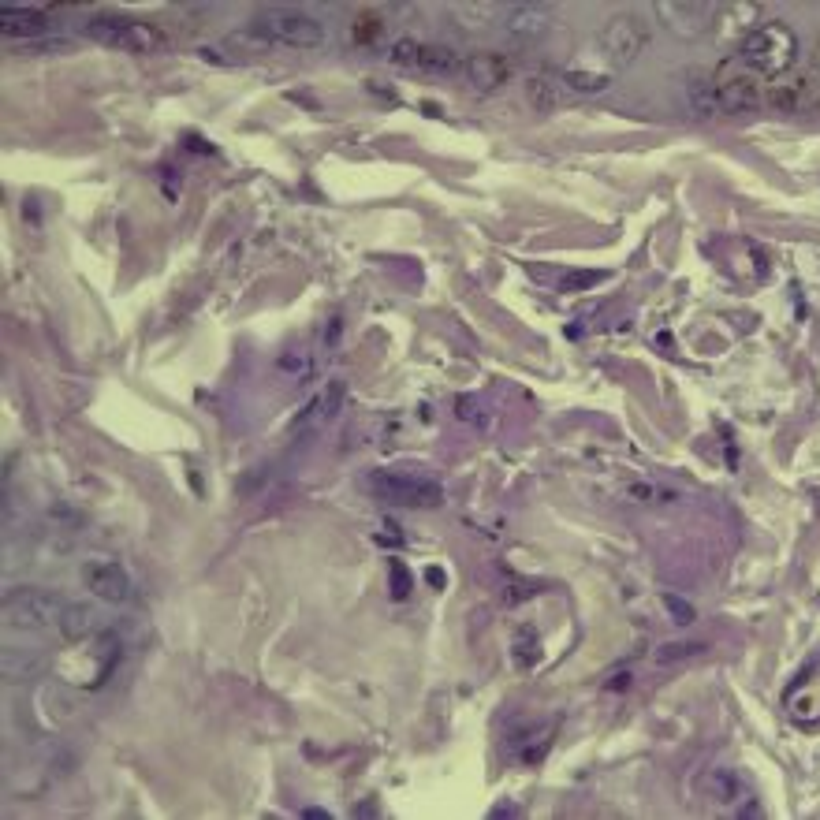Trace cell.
Returning a JSON list of instances; mask_svg holds the SVG:
<instances>
[{
    "label": "cell",
    "instance_id": "6da1fadb",
    "mask_svg": "<svg viewBox=\"0 0 820 820\" xmlns=\"http://www.w3.org/2000/svg\"><path fill=\"white\" fill-rule=\"evenodd\" d=\"M798 56V38L791 34V27L783 23H761V27L742 38V49H738V60L753 71V75H787Z\"/></svg>",
    "mask_w": 820,
    "mask_h": 820
},
{
    "label": "cell",
    "instance_id": "7a4b0ae2",
    "mask_svg": "<svg viewBox=\"0 0 820 820\" xmlns=\"http://www.w3.org/2000/svg\"><path fill=\"white\" fill-rule=\"evenodd\" d=\"M250 30L269 45H287V49H317L325 41V27L314 15L291 12V8H265L250 19Z\"/></svg>",
    "mask_w": 820,
    "mask_h": 820
},
{
    "label": "cell",
    "instance_id": "3957f363",
    "mask_svg": "<svg viewBox=\"0 0 820 820\" xmlns=\"http://www.w3.org/2000/svg\"><path fill=\"white\" fill-rule=\"evenodd\" d=\"M86 34L109 49L123 53H161L168 38L146 19H127V15H94L86 19Z\"/></svg>",
    "mask_w": 820,
    "mask_h": 820
},
{
    "label": "cell",
    "instance_id": "277c9868",
    "mask_svg": "<svg viewBox=\"0 0 820 820\" xmlns=\"http://www.w3.org/2000/svg\"><path fill=\"white\" fill-rule=\"evenodd\" d=\"M369 492L392 507H440L444 504V489L437 481L418 478V474H396V470H381L366 481Z\"/></svg>",
    "mask_w": 820,
    "mask_h": 820
},
{
    "label": "cell",
    "instance_id": "5b68a950",
    "mask_svg": "<svg viewBox=\"0 0 820 820\" xmlns=\"http://www.w3.org/2000/svg\"><path fill=\"white\" fill-rule=\"evenodd\" d=\"M712 94L720 112H746L765 101V86L761 75H753L742 60H724L712 75Z\"/></svg>",
    "mask_w": 820,
    "mask_h": 820
},
{
    "label": "cell",
    "instance_id": "8992f818",
    "mask_svg": "<svg viewBox=\"0 0 820 820\" xmlns=\"http://www.w3.org/2000/svg\"><path fill=\"white\" fill-rule=\"evenodd\" d=\"M64 608H68V604L60 601L53 589L27 586V589H15V593L4 597V619H8L12 627H23V630L53 627V623H60Z\"/></svg>",
    "mask_w": 820,
    "mask_h": 820
},
{
    "label": "cell",
    "instance_id": "52a82bcc",
    "mask_svg": "<svg viewBox=\"0 0 820 820\" xmlns=\"http://www.w3.org/2000/svg\"><path fill=\"white\" fill-rule=\"evenodd\" d=\"M765 101L776 112H809L820 109V79L813 71H787L765 86Z\"/></svg>",
    "mask_w": 820,
    "mask_h": 820
},
{
    "label": "cell",
    "instance_id": "ba28073f",
    "mask_svg": "<svg viewBox=\"0 0 820 820\" xmlns=\"http://www.w3.org/2000/svg\"><path fill=\"white\" fill-rule=\"evenodd\" d=\"M645 30L634 15H615L612 23L601 30V53L612 68H627L634 64V56L642 53Z\"/></svg>",
    "mask_w": 820,
    "mask_h": 820
},
{
    "label": "cell",
    "instance_id": "9c48e42d",
    "mask_svg": "<svg viewBox=\"0 0 820 820\" xmlns=\"http://www.w3.org/2000/svg\"><path fill=\"white\" fill-rule=\"evenodd\" d=\"M82 586L90 589L94 597H101L105 604H123L131 601V574L123 571L116 560H86L82 563Z\"/></svg>",
    "mask_w": 820,
    "mask_h": 820
},
{
    "label": "cell",
    "instance_id": "30bf717a",
    "mask_svg": "<svg viewBox=\"0 0 820 820\" xmlns=\"http://www.w3.org/2000/svg\"><path fill=\"white\" fill-rule=\"evenodd\" d=\"M463 71L466 79L474 82V90L492 94V90H500L511 79V60L504 53H474L463 60Z\"/></svg>",
    "mask_w": 820,
    "mask_h": 820
},
{
    "label": "cell",
    "instance_id": "8fae6325",
    "mask_svg": "<svg viewBox=\"0 0 820 820\" xmlns=\"http://www.w3.org/2000/svg\"><path fill=\"white\" fill-rule=\"evenodd\" d=\"M53 27L49 23V15L38 12V8H23V4H4V12H0V30L8 34V38H30V34H45V30Z\"/></svg>",
    "mask_w": 820,
    "mask_h": 820
},
{
    "label": "cell",
    "instance_id": "7c38bea8",
    "mask_svg": "<svg viewBox=\"0 0 820 820\" xmlns=\"http://www.w3.org/2000/svg\"><path fill=\"white\" fill-rule=\"evenodd\" d=\"M567 82H563V75H530V82H526V97H530V105L533 109H541V112H548V109H556V105H563L567 101Z\"/></svg>",
    "mask_w": 820,
    "mask_h": 820
},
{
    "label": "cell",
    "instance_id": "4fadbf2b",
    "mask_svg": "<svg viewBox=\"0 0 820 820\" xmlns=\"http://www.w3.org/2000/svg\"><path fill=\"white\" fill-rule=\"evenodd\" d=\"M60 630H64L68 642L79 645L101 630V615H97V608H90V604H68L64 615H60Z\"/></svg>",
    "mask_w": 820,
    "mask_h": 820
},
{
    "label": "cell",
    "instance_id": "5bb4252c",
    "mask_svg": "<svg viewBox=\"0 0 820 820\" xmlns=\"http://www.w3.org/2000/svg\"><path fill=\"white\" fill-rule=\"evenodd\" d=\"M340 399H343V381H332V384H325L321 392H317L306 407H302V414L295 418V429H302V425H321V422H328L332 418V410L340 407Z\"/></svg>",
    "mask_w": 820,
    "mask_h": 820
},
{
    "label": "cell",
    "instance_id": "9a60e30c",
    "mask_svg": "<svg viewBox=\"0 0 820 820\" xmlns=\"http://www.w3.org/2000/svg\"><path fill=\"white\" fill-rule=\"evenodd\" d=\"M548 23H552V12H548L545 4H522V8H511V12H507V30L519 34V38L545 34Z\"/></svg>",
    "mask_w": 820,
    "mask_h": 820
},
{
    "label": "cell",
    "instance_id": "2e32d148",
    "mask_svg": "<svg viewBox=\"0 0 820 820\" xmlns=\"http://www.w3.org/2000/svg\"><path fill=\"white\" fill-rule=\"evenodd\" d=\"M548 746H552V727H548V724L530 727V731H522V735H519V757H522V765H537V761H545Z\"/></svg>",
    "mask_w": 820,
    "mask_h": 820
},
{
    "label": "cell",
    "instance_id": "e0dca14e",
    "mask_svg": "<svg viewBox=\"0 0 820 820\" xmlns=\"http://www.w3.org/2000/svg\"><path fill=\"white\" fill-rule=\"evenodd\" d=\"M418 68L433 71V75H448V71L463 68V60H459V53L448 49V45H422V60H418Z\"/></svg>",
    "mask_w": 820,
    "mask_h": 820
},
{
    "label": "cell",
    "instance_id": "ac0fdd59",
    "mask_svg": "<svg viewBox=\"0 0 820 820\" xmlns=\"http://www.w3.org/2000/svg\"><path fill=\"white\" fill-rule=\"evenodd\" d=\"M563 82L571 90H582V94H597L612 79H608V71H563Z\"/></svg>",
    "mask_w": 820,
    "mask_h": 820
},
{
    "label": "cell",
    "instance_id": "d6986e66",
    "mask_svg": "<svg viewBox=\"0 0 820 820\" xmlns=\"http://www.w3.org/2000/svg\"><path fill=\"white\" fill-rule=\"evenodd\" d=\"M388 60H392L396 68H418V60H422V41H414V38L396 41L392 53H388Z\"/></svg>",
    "mask_w": 820,
    "mask_h": 820
},
{
    "label": "cell",
    "instance_id": "ffe728a7",
    "mask_svg": "<svg viewBox=\"0 0 820 820\" xmlns=\"http://www.w3.org/2000/svg\"><path fill=\"white\" fill-rule=\"evenodd\" d=\"M697 653H705L701 642H668L664 649H656V660H660V664H675V660H686V656H697Z\"/></svg>",
    "mask_w": 820,
    "mask_h": 820
},
{
    "label": "cell",
    "instance_id": "44dd1931",
    "mask_svg": "<svg viewBox=\"0 0 820 820\" xmlns=\"http://www.w3.org/2000/svg\"><path fill=\"white\" fill-rule=\"evenodd\" d=\"M4 671L8 675H15V679H23V675H30V671H38V660L34 656H27V649H8L4 653Z\"/></svg>",
    "mask_w": 820,
    "mask_h": 820
},
{
    "label": "cell",
    "instance_id": "7402d4cb",
    "mask_svg": "<svg viewBox=\"0 0 820 820\" xmlns=\"http://www.w3.org/2000/svg\"><path fill=\"white\" fill-rule=\"evenodd\" d=\"M381 30H384V23L377 19V15H358L355 27H351V34H355L358 45H373V41L381 38Z\"/></svg>",
    "mask_w": 820,
    "mask_h": 820
},
{
    "label": "cell",
    "instance_id": "603a6c76",
    "mask_svg": "<svg viewBox=\"0 0 820 820\" xmlns=\"http://www.w3.org/2000/svg\"><path fill=\"white\" fill-rule=\"evenodd\" d=\"M664 604H668V612L675 615V623H679V627H690V623L697 619L694 608H690L683 597H664Z\"/></svg>",
    "mask_w": 820,
    "mask_h": 820
},
{
    "label": "cell",
    "instance_id": "cb8c5ba5",
    "mask_svg": "<svg viewBox=\"0 0 820 820\" xmlns=\"http://www.w3.org/2000/svg\"><path fill=\"white\" fill-rule=\"evenodd\" d=\"M410 593V574L399 560H392V597H407Z\"/></svg>",
    "mask_w": 820,
    "mask_h": 820
},
{
    "label": "cell",
    "instance_id": "d4e9b609",
    "mask_svg": "<svg viewBox=\"0 0 820 820\" xmlns=\"http://www.w3.org/2000/svg\"><path fill=\"white\" fill-rule=\"evenodd\" d=\"M601 280V273H571L563 280V291H578V287H589Z\"/></svg>",
    "mask_w": 820,
    "mask_h": 820
},
{
    "label": "cell",
    "instance_id": "484cf974",
    "mask_svg": "<svg viewBox=\"0 0 820 820\" xmlns=\"http://www.w3.org/2000/svg\"><path fill=\"white\" fill-rule=\"evenodd\" d=\"M459 418H466V422H481L478 403H474V399H459Z\"/></svg>",
    "mask_w": 820,
    "mask_h": 820
}]
</instances>
